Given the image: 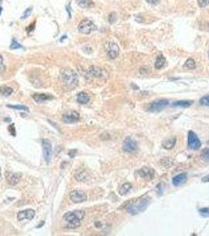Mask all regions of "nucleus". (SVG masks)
I'll return each mask as SVG.
<instances>
[{
	"label": "nucleus",
	"instance_id": "9b49d317",
	"mask_svg": "<svg viewBox=\"0 0 209 236\" xmlns=\"http://www.w3.org/2000/svg\"><path fill=\"white\" fill-rule=\"evenodd\" d=\"M106 51H107V54L111 59H115L119 55V47L115 43H109L106 46Z\"/></svg>",
	"mask_w": 209,
	"mask_h": 236
},
{
	"label": "nucleus",
	"instance_id": "ea45409f",
	"mask_svg": "<svg viewBox=\"0 0 209 236\" xmlns=\"http://www.w3.org/2000/svg\"><path fill=\"white\" fill-rule=\"evenodd\" d=\"M65 38H66V36H64L63 37H61V42H62V40L65 39Z\"/></svg>",
	"mask_w": 209,
	"mask_h": 236
},
{
	"label": "nucleus",
	"instance_id": "58836bf2",
	"mask_svg": "<svg viewBox=\"0 0 209 236\" xmlns=\"http://www.w3.org/2000/svg\"><path fill=\"white\" fill-rule=\"evenodd\" d=\"M202 182H204V183H209V175H207V176H205L204 178H202Z\"/></svg>",
	"mask_w": 209,
	"mask_h": 236
},
{
	"label": "nucleus",
	"instance_id": "aec40b11",
	"mask_svg": "<svg viewBox=\"0 0 209 236\" xmlns=\"http://www.w3.org/2000/svg\"><path fill=\"white\" fill-rule=\"evenodd\" d=\"M193 103V102L189 101V100H180V101L174 102L172 103V106H174V107L188 108Z\"/></svg>",
	"mask_w": 209,
	"mask_h": 236
},
{
	"label": "nucleus",
	"instance_id": "c756f323",
	"mask_svg": "<svg viewBox=\"0 0 209 236\" xmlns=\"http://www.w3.org/2000/svg\"><path fill=\"white\" fill-rule=\"evenodd\" d=\"M200 157L202 158L203 160H209V148H207V149L204 150V151L201 153L200 154Z\"/></svg>",
	"mask_w": 209,
	"mask_h": 236
},
{
	"label": "nucleus",
	"instance_id": "79ce46f5",
	"mask_svg": "<svg viewBox=\"0 0 209 236\" xmlns=\"http://www.w3.org/2000/svg\"><path fill=\"white\" fill-rule=\"evenodd\" d=\"M0 176H1V168H0Z\"/></svg>",
	"mask_w": 209,
	"mask_h": 236
},
{
	"label": "nucleus",
	"instance_id": "a19ab883",
	"mask_svg": "<svg viewBox=\"0 0 209 236\" xmlns=\"http://www.w3.org/2000/svg\"><path fill=\"white\" fill-rule=\"evenodd\" d=\"M2 8L1 7H0V15H1V13H2Z\"/></svg>",
	"mask_w": 209,
	"mask_h": 236
},
{
	"label": "nucleus",
	"instance_id": "2f4dec72",
	"mask_svg": "<svg viewBox=\"0 0 209 236\" xmlns=\"http://www.w3.org/2000/svg\"><path fill=\"white\" fill-rule=\"evenodd\" d=\"M200 102L201 105L209 106V95H206V96L201 98L200 100Z\"/></svg>",
	"mask_w": 209,
	"mask_h": 236
},
{
	"label": "nucleus",
	"instance_id": "b1692460",
	"mask_svg": "<svg viewBox=\"0 0 209 236\" xmlns=\"http://www.w3.org/2000/svg\"><path fill=\"white\" fill-rule=\"evenodd\" d=\"M76 2L80 7L86 9V8H90L94 6V2L91 0H76Z\"/></svg>",
	"mask_w": 209,
	"mask_h": 236
},
{
	"label": "nucleus",
	"instance_id": "f257e3e1",
	"mask_svg": "<svg viewBox=\"0 0 209 236\" xmlns=\"http://www.w3.org/2000/svg\"><path fill=\"white\" fill-rule=\"evenodd\" d=\"M85 217V212L83 210H76L66 213L63 218L67 223H69V227L72 228L78 227L81 224V221Z\"/></svg>",
	"mask_w": 209,
	"mask_h": 236
},
{
	"label": "nucleus",
	"instance_id": "c85d7f7f",
	"mask_svg": "<svg viewBox=\"0 0 209 236\" xmlns=\"http://www.w3.org/2000/svg\"><path fill=\"white\" fill-rule=\"evenodd\" d=\"M116 19H117V16H116V14L115 12H113V13H111L109 15H108V22L110 24H113L115 23L116 21Z\"/></svg>",
	"mask_w": 209,
	"mask_h": 236
},
{
	"label": "nucleus",
	"instance_id": "1a4fd4ad",
	"mask_svg": "<svg viewBox=\"0 0 209 236\" xmlns=\"http://www.w3.org/2000/svg\"><path fill=\"white\" fill-rule=\"evenodd\" d=\"M70 199L74 202V203H81V202H85L87 200V195L83 191L81 190H72L70 195H69Z\"/></svg>",
	"mask_w": 209,
	"mask_h": 236
},
{
	"label": "nucleus",
	"instance_id": "dca6fc26",
	"mask_svg": "<svg viewBox=\"0 0 209 236\" xmlns=\"http://www.w3.org/2000/svg\"><path fill=\"white\" fill-rule=\"evenodd\" d=\"M88 73L90 76L94 77H102L104 75L103 69H100L97 66H90L88 69Z\"/></svg>",
	"mask_w": 209,
	"mask_h": 236
},
{
	"label": "nucleus",
	"instance_id": "f3484780",
	"mask_svg": "<svg viewBox=\"0 0 209 236\" xmlns=\"http://www.w3.org/2000/svg\"><path fill=\"white\" fill-rule=\"evenodd\" d=\"M32 98L38 103H41V102H43L44 101L54 99V97L52 95H50V94H35L32 96Z\"/></svg>",
	"mask_w": 209,
	"mask_h": 236
},
{
	"label": "nucleus",
	"instance_id": "473e14b6",
	"mask_svg": "<svg viewBox=\"0 0 209 236\" xmlns=\"http://www.w3.org/2000/svg\"><path fill=\"white\" fill-rule=\"evenodd\" d=\"M32 7H30V8H28V9H26L25 11L24 12L23 16H22L21 17V20H24V19L27 18V17H28L29 16L30 14H31V12H32Z\"/></svg>",
	"mask_w": 209,
	"mask_h": 236
},
{
	"label": "nucleus",
	"instance_id": "bb28decb",
	"mask_svg": "<svg viewBox=\"0 0 209 236\" xmlns=\"http://www.w3.org/2000/svg\"><path fill=\"white\" fill-rule=\"evenodd\" d=\"M199 213L204 217H209V207H205L199 209Z\"/></svg>",
	"mask_w": 209,
	"mask_h": 236
},
{
	"label": "nucleus",
	"instance_id": "39448f33",
	"mask_svg": "<svg viewBox=\"0 0 209 236\" xmlns=\"http://www.w3.org/2000/svg\"><path fill=\"white\" fill-rule=\"evenodd\" d=\"M188 146L191 150H197L201 147V142L195 132L189 131L188 133Z\"/></svg>",
	"mask_w": 209,
	"mask_h": 236
},
{
	"label": "nucleus",
	"instance_id": "9d476101",
	"mask_svg": "<svg viewBox=\"0 0 209 236\" xmlns=\"http://www.w3.org/2000/svg\"><path fill=\"white\" fill-rule=\"evenodd\" d=\"M21 178V174L18 172H6V179L8 184L10 186H16L18 184Z\"/></svg>",
	"mask_w": 209,
	"mask_h": 236
},
{
	"label": "nucleus",
	"instance_id": "72a5a7b5",
	"mask_svg": "<svg viewBox=\"0 0 209 236\" xmlns=\"http://www.w3.org/2000/svg\"><path fill=\"white\" fill-rule=\"evenodd\" d=\"M197 2L200 7H206L209 5V0H197Z\"/></svg>",
	"mask_w": 209,
	"mask_h": 236
},
{
	"label": "nucleus",
	"instance_id": "5701e85b",
	"mask_svg": "<svg viewBox=\"0 0 209 236\" xmlns=\"http://www.w3.org/2000/svg\"><path fill=\"white\" fill-rule=\"evenodd\" d=\"M166 62V58L163 57V55L161 54L159 55L157 58L156 60V62H155V68L156 69H161V68H163Z\"/></svg>",
	"mask_w": 209,
	"mask_h": 236
},
{
	"label": "nucleus",
	"instance_id": "4468645a",
	"mask_svg": "<svg viewBox=\"0 0 209 236\" xmlns=\"http://www.w3.org/2000/svg\"><path fill=\"white\" fill-rule=\"evenodd\" d=\"M138 174L141 178L145 179H153L155 172L153 168L149 167H143L138 171Z\"/></svg>",
	"mask_w": 209,
	"mask_h": 236
},
{
	"label": "nucleus",
	"instance_id": "e433bc0d",
	"mask_svg": "<svg viewBox=\"0 0 209 236\" xmlns=\"http://www.w3.org/2000/svg\"><path fill=\"white\" fill-rule=\"evenodd\" d=\"M145 1L151 5H157L161 2V0H145Z\"/></svg>",
	"mask_w": 209,
	"mask_h": 236
},
{
	"label": "nucleus",
	"instance_id": "7ed1b4c3",
	"mask_svg": "<svg viewBox=\"0 0 209 236\" xmlns=\"http://www.w3.org/2000/svg\"><path fill=\"white\" fill-rule=\"evenodd\" d=\"M150 203H151V198H142L140 201H138V202L130 205L127 208V211L131 215H138L139 213L146 210Z\"/></svg>",
	"mask_w": 209,
	"mask_h": 236
},
{
	"label": "nucleus",
	"instance_id": "2eb2a0df",
	"mask_svg": "<svg viewBox=\"0 0 209 236\" xmlns=\"http://www.w3.org/2000/svg\"><path fill=\"white\" fill-rule=\"evenodd\" d=\"M187 174L186 172H182V173H180V174L175 176L172 178V184L175 187H179V186H181L182 184H184L187 181Z\"/></svg>",
	"mask_w": 209,
	"mask_h": 236
},
{
	"label": "nucleus",
	"instance_id": "7c9ffc66",
	"mask_svg": "<svg viewBox=\"0 0 209 236\" xmlns=\"http://www.w3.org/2000/svg\"><path fill=\"white\" fill-rule=\"evenodd\" d=\"M10 49H12V50H16V49H19V48H22V46H21V44H19V43H17V42L15 40V39H13V41H12L11 43V45H10Z\"/></svg>",
	"mask_w": 209,
	"mask_h": 236
},
{
	"label": "nucleus",
	"instance_id": "a211bd4d",
	"mask_svg": "<svg viewBox=\"0 0 209 236\" xmlns=\"http://www.w3.org/2000/svg\"><path fill=\"white\" fill-rule=\"evenodd\" d=\"M176 138L173 137V138H170L168 139H166L164 141H163L162 142V147L163 148H164L165 150H171L175 147V144H176Z\"/></svg>",
	"mask_w": 209,
	"mask_h": 236
},
{
	"label": "nucleus",
	"instance_id": "f704fd0d",
	"mask_svg": "<svg viewBox=\"0 0 209 236\" xmlns=\"http://www.w3.org/2000/svg\"><path fill=\"white\" fill-rule=\"evenodd\" d=\"M8 130H9L10 135H14V136L16 135V130H15V127H14V124H12V125H9V128H8Z\"/></svg>",
	"mask_w": 209,
	"mask_h": 236
},
{
	"label": "nucleus",
	"instance_id": "20e7f679",
	"mask_svg": "<svg viewBox=\"0 0 209 236\" xmlns=\"http://www.w3.org/2000/svg\"><path fill=\"white\" fill-rule=\"evenodd\" d=\"M79 31L83 34H90L97 29V26L88 19H83L78 26Z\"/></svg>",
	"mask_w": 209,
	"mask_h": 236
},
{
	"label": "nucleus",
	"instance_id": "412c9836",
	"mask_svg": "<svg viewBox=\"0 0 209 236\" xmlns=\"http://www.w3.org/2000/svg\"><path fill=\"white\" fill-rule=\"evenodd\" d=\"M90 101V96L85 92H80L77 95V102L80 104H87Z\"/></svg>",
	"mask_w": 209,
	"mask_h": 236
},
{
	"label": "nucleus",
	"instance_id": "f03ea898",
	"mask_svg": "<svg viewBox=\"0 0 209 236\" xmlns=\"http://www.w3.org/2000/svg\"><path fill=\"white\" fill-rule=\"evenodd\" d=\"M61 80L66 87L73 89L78 85L79 79L77 74L71 69H63L61 72Z\"/></svg>",
	"mask_w": 209,
	"mask_h": 236
},
{
	"label": "nucleus",
	"instance_id": "37998d69",
	"mask_svg": "<svg viewBox=\"0 0 209 236\" xmlns=\"http://www.w3.org/2000/svg\"><path fill=\"white\" fill-rule=\"evenodd\" d=\"M208 57H209V51H208Z\"/></svg>",
	"mask_w": 209,
	"mask_h": 236
},
{
	"label": "nucleus",
	"instance_id": "c9c22d12",
	"mask_svg": "<svg viewBox=\"0 0 209 236\" xmlns=\"http://www.w3.org/2000/svg\"><path fill=\"white\" fill-rule=\"evenodd\" d=\"M5 69V65L3 64V59H2V56L0 55V73H2V71H4Z\"/></svg>",
	"mask_w": 209,
	"mask_h": 236
},
{
	"label": "nucleus",
	"instance_id": "4be33fe9",
	"mask_svg": "<svg viewBox=\"0 0 209 236\" xmlns=\"http://www.w3.org/2000/svg\"><path fill=\"white\" fill-rule=\"evenodd\" d=\"M131 188H132L131 184H130V183H125V184H123L119 187V194L120 195H122V196H124V195H126L131 190Z\"/></svg>",
	"mask_w": 209,
	"mask_h": 236
},
{
	"label": "nucleus",
	"instance_id": "6e6552de",
	"mask_svg": "<svg viewBox=\"0 0 209 236\" xmlns=\"http://www.w3.org/2000/svg\"><path fill=\"white\" fill-rule=\"evenodd\" d=\"M42 147H43V158L44 160H46V163H49L51 161V158H52V146L51 142L46 139L42 140Z\"/></svg>",
	"mask_w": 209,
	"mask_h": 236
},
{
	"label": "nucleus",
	"instance_id": "0eeeda50",
	"mask_svg": "<svg viewBox=\"0 0 209 236\" xmlns=\"http://www.w3.org/2000/svg\"><path fill=\"white\" fill-rule=\"evenodd\" d=\"M123 150L127 153H135L138 150V143L131 137H127L123 143Z\"/></svg>",
	"mask_w": 209,
	"mask_h": 236
},
{
	"label": "nucleus",
	"instance_id": "ddd939ff",
	"mask_svg": "<svg viewBox=\"0 0 209 236\" xmlns=\"http://www.w3.org/2000/svg\"><path fill=\"white\" fill-rule=\"evenodd\" d=\"M35 215V212L33 209H25V210L21 211L20 213H18L17 214V220L19 221H22L24 220H31L34 218Z\"/></svg>",
	"mask_w": 209,
	"mask_h": 236
},
{
	"label": "nucleus",
	"instance_id": "6ab92c4d",
	"mask_svg": "<svg viewBox=\"0 0 209 236\" xmlns=\"http://www.w3.org/2000/svg\"><path fill=\"white\" fill-rule=\"evenodd\" d=\"M75 178L76 179L77 181L80 182H85L88 180V173L83 169L78 170L75 174Z\"/></svg>",
	"mask_w": 209,
	"mask_h": 236
},
{
	"label": "nucleus",
	"instance_id": "4c0bfd02",
	"mask_svg": "<svg viewBox=\"0 0 209 236\" xmlns=\"http://www.w3.org/2000/svg\"><path fill=\"white\" fill-rule=\"evenodd\" d=\"M35 28V22H33V23L32 24V25H30L29 26H28L26 29H27V32H32L33 30H34Z\"/></svg>",
	"mask_w": 209,
	"mask_h": 236
},
{
	"label": "nucleus",
	"instance_id": "cd10ccee",
	"mask_svg": "<svg viewBox=\"0 0 209 236\" xmlns=\"http://www.w3.org/2000/svg\"><path fill=\"white\" fill-rule=\"evenodd\" d=\"M7 107L10 108V109H14V110H26L28 111V108L25 105H8Z\"/></svg>",
	"mask_w": 209,
	"mask_h": 236
},
{
	"label": "nucleus",
	"instance_id": "423d86ee",
	"mask_svg": "<svg viewBox=\"0 0 209 236\" xmlns=\"http://www.w3.org/2000/svg\"><path fill=\"white\" fill-rule=\"evenodd\" d=\"M168 105V101L166 99H161V100H156V101L153 102L152 103L149 104L148 110L149 112L156 113L161 112L167 107Z\"/></svg>",
	"mask_w": 209,
	"mask_h": 236
},
{
	"label": "nucleus",
	"instance_id": "a878e982",
	"mask_svg": "<svg viewBox=\"0 0 209 236\" xmlns=\"http://www.w3.org/2000/svg\"><path fill=\"white\" fill-rule=\"evenodd\" d=\"M185 66L189 69H194L196 68V62L193 58H188L185 63Z\"/></svg>",
	"mask_w": 209,
	"mask_h": 236
},
{
	"label": "nucleus",
	"instance_id": "393cba45",
	"mask_svg": "<svg viewBox=\"0 0 209 236\" xmlns=\"http://www.w3.org/2000/svg\"><path fill=\"white\" fill-rule=\"evenodd\" d=\"M13 93V89L7 86H2L0 87V94L3 96H9Z\"/></svg>",
	"mask_w": 209,
	"mask_h": 236
},
{
	"label": "nucleus",
	"instance_id": "f8f14e48",
	"mask_svg": "<svg viewBox=\"0 0 209 236\" xmlns=\"http://www.w3.org/2000/svg\"><path fill=\"white\" fill-rule=\"evenodd\" d=\"M62 119H63V121L64 123H67V124L75 123L80 120V114L76 111H70V112L66 113L65 114L63 115Z\"/></svg>",
	"mask_w": 209,
	"mask_h": 236
}]
</instances>
